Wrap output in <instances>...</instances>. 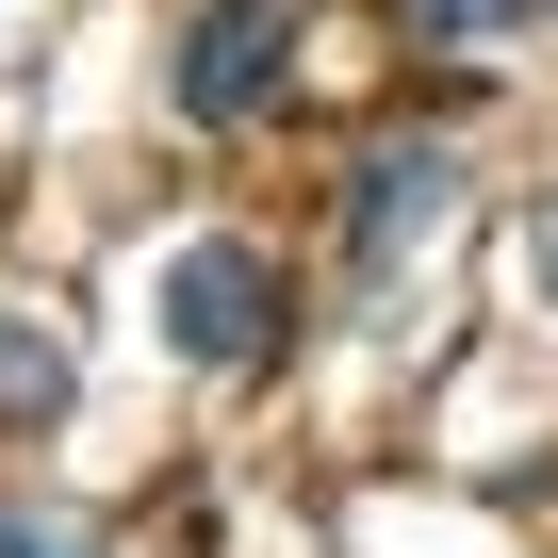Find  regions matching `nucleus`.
Here are the masks:
<instances>
[{
    "mask_svg": "<svg viewBox=\"0 0 558 558\" xmlns=\"http://www.w3.org/2000/svg\"><path fill=\"white\" fill-rule=\"evenodd\" d=\"M0 558H83V525H50V509H0Z\"/></svg>",
    "mask_w": 558,
    "mask_h": 558,
    "instance_id": "6",
    "label": "nucleus"
},
{
    "mask_svg": "<svg viewBox=\"0 0 558 558\" xmlns=\"http://www.w3.org/2000/svg\"><path fill=\"white\" fill-rule=\"evenodd\" d=\"M395 17H411V34H444V50H460V34H509V0H395Z\"/></svg>",
    "mask_w": 558,
    "mask_h": 558,
    "instance_id": "5",
    "label": "nucleus"
},
{
    "mask_svg": "<svg viewBox=\"0 0 558 558\" xmlns=\"http://www.w3.org/2000/svg\"><path fill=\"white\" fill-rule=\"evenodd\" d=\"M509 17H558V0H509Z\"/></svg>",
    "mask_w": 558,
    "mask_h": 558,
    "instance_id": "8",
    "label": "nucleus"
},
{
    "mask_svg": "<svg viewBox=\"0 0 558 558\" xmlns=\"http://www.w3.org/2000/svg\"><path fill=\"white\" fill-rule=\"evenodd\" d=\"M279 329H296V296H279V263H263V246L197 230V246L165 263V345H181V362H214V378H230V362H263Z\"/></svg>",
    "mask_w": 558,
    "mask_h": 558,
    "instance_id": "2",
    "label": "nucleus"
},
{
    "mask_svg": "<svg viewBox=\"0 0 558 558\" xmlns=\"http://www.w3.org/2000/svg\"><path fill=\"white\" fill-rule=\"evenodd\" d=\"M165 99H181L197 132H246V116H279V99H296V0H214V17H181V50H165Z\"/></svg>",
    "mask_w": 558,
    "mask_h": 558,
    "instance_id": "1",
    "label": "nucleus"
},
{
    "mask_svg": "<svg viewBox=\"0 0 558 558\" xmlns=\"http://www.w3.org/2000/svg\"><path fill=\"white\" fill-rule=\"evenodd\" d=\"M50 411H66V329L0 313V427H50Z\"/></svg>",
    "mask_w": 558,
    "mask_h": 558,
    "instance_id": "4",
    "label": "nucleus"
},
{
    "mask_svg": "<svg viewBox=\"0 0 558 558\" xmlns=\"http://www.w3.org/2000/svg\"><path fill=\"white\" fill-rule=\"evenodd\" d=\"M444 197H460V165H444V148H378V165L345 181V263H362V279H395V246H427V230H444Z\"/></svg>",
    "mask_w": 558,
    "mask_h": 558,
    "instance_id": "3",
    "label": "nucleus"
},
{
    "mask_svg": "<svg viewBox=\"0 0 558 558\" xmlns=\"http://www.w3.org/2000/svg\"><path fill=\"white\" fill-rule=\"evenodd\" d=\"M525 296H542V313H558V197H542V214H525Z\"/></svg>",
    "mask_w": 558,
    "mask_h": 558,
    "instance_id": "7",
    "label": "nucleus"
}]
</instances>
